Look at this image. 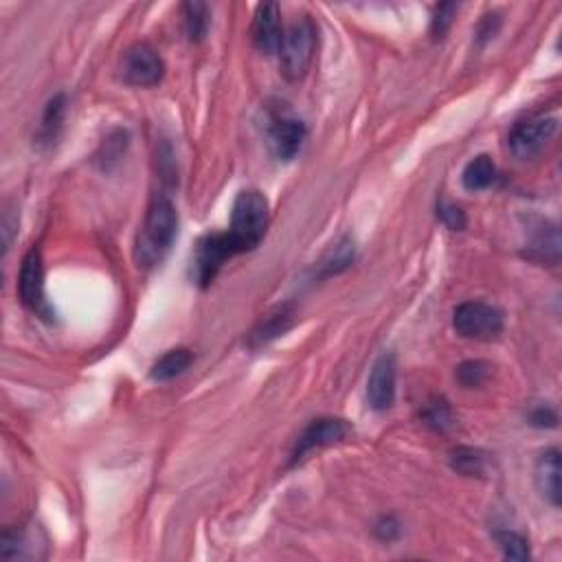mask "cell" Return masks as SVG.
I'll return each instance as SVG.
<instances>
[{"label":"cell","mask_w":562,"mask_h":562,"mask_svg":"<svg viewBox=\"0 0 562 562\" xmlns=\"http://www.w3.org/2000/svg\"><path fill=\"white\" fill-rule=\"evenodd\" d=\"M422 422L437 433L451 431L454 426L453 407L448 405V400H444V398H436V400H431L426 407H424Z\"/></svg>","instance_id":"7402d4cb"},{"label":"cell","mask_w":562,"mask_h":562,"mask_svg":"<svg viewBox=\"0 0 562 562\" xmlns=\"http://www.w3.org/2000/svg\"><path fill=\"white\" fill-rule=\"evenodd\" d=\"M536 485L554 508L560 505V451L549 448L536 462Z\"/></svg>","instance_id":"5bb4252c"},{"label":"cell","mask_w":562,"mask_h":562,"mask_svg":"<svg viewBox=\"0 0 562 562\" xmlns=\"http://www.w3.org/2000/svg\"><path fill=\"white\" fill-rule=\"evenodd\" d=\"M529 258L531 259H540V262H558L560 255V238H558V229H540L539 233L534 235V239L529 242Z\"/></svg>","instance_id":"44dd1931"},{"label":"cell","mask_w":562,"mask_h":562,"mask_svg":"<svg viewBox=\"0 0 562 562\" xmlns=\"http://www.w3.org/2000/svg\"><path fill=\"white\" fill-rule=\"evenodd\" d=\"M293 321H295L293 305L290 304L277 305L273 313L266 314L264 319L255 325V330L250 332V336H248V345L253 347V350H258V347H262V345H268L270 341L284 334V332L293 325Z\"/></svg>","instance_id":"4fadbf2b"},{"label":"cell","mask_w":562,"mask_h":562,"mask_svg":"<svg viewBox=\"0 0 562 562\" xmlns=\"http://www.w3.org/2000/svg\"><path fill=\"white\" fill-rule=\"evenodd\" d=\"M558 119L547 115H531L512 126L508 135V150L519 161H529L545 150L547 143L556 135Z\"/></svg>","instance_id":"52a82bcc"},{"label":"cell","mask_w":562,"mask_h":562,"mask_svg":"<svg viewBox=\"0 0 562 562\" xmlns=\"http://www.w3.org/2000/svg\"><path fill=\"white\" fill-rule=\"evenodd\" d=\"M163 75H165L163 58L156 49H152L145 42L132 44L119 62V78L127 86H136V89L156 86L163 80Z\"/></svg>","instance_id":"ba28073f"},{"label":"cell","mask_w":562,"mask_h":562,"mask_svg":"<svg viewBox=\"0 0 562 562\" xmlns=\"http://www.w3.org/2000/svg\"><path fill=\"white\" fill-rule=\"evenodd\" d=\"M497 181V165L488 155L474 156L462 173V183L468 192H483Z\"/></svg>","instance_id":"2e32d148"},{"label":"cell","mask_w":562,"mask_h":562,"mask_svg":"<svg viewBox=\"0 0 562 562\" xmlns=\"http://www.w3.org/2000/svg\"><path fill=\"white\" fill-rule=\"evenodd\" d=\"M64 117H66V95H55L53 99H49L47 108L42 112V121H40L38 135H35V141L38 145L47 147L53 145L55 139L60 136V130L64 126Z\"/></svg>","instance_id":"9a60e30c"},{"label":"cell","mask_w":562,"mask_h":562,"mask_svg":"<svg viewBox=\"0 0 562 562\" xmlns=\"http://www.w3.org/2000/svg\"><path fill=\"white\" fill-rule=\"evenodd\" d=\"M499 29H501V16H499V14H488V16H483L482 24H479V29H477L479 44H482V47H483L485 42H490V40H492L494 35L499 33Z\"/></svg>","instance_id":"f1b7e54d"},{"label":"cell","mask_w":562,"mask_h":562,"mask_svg":"<svg viewBox=\"0 0 562 562\" xmlns=\"http://www.w3.org/2000/svg\"><path fill=\"white\" fill-rule=\"evenodd\" d=\"M178 235V211L165 193L152 198L136 235L135 259L141 268H155L167 258Z\"/></svg>","instance_id":"6da1fadb"},{"label":"cell","mask_w":562,"mask_h":562,"mask_svg":"<svg viewBox=\"0 0 562 562\" xmlns=\"http://www.w3.org/2000/svg\"><path fill=\"white\" fill-rule=\"evenodd\" d=\"M270 224V207L262 192L244 189L235 198L231 209V227L229 231L244 248V253L258 248L262 244Z\"/></svg>","instance_id":"7a4b0ae2"},{"label":"cell","mask_w":562,"mask_h":562,"mask_svg":"<svg viewBox=\"0 0 562 562\" xmlns=\"http://www.w3.org/2000/svg\"><path fill=\"white\" fill-rule=\"evenodd\" d=\"M396 376L398 365L396 356L382 354L371 367L370 380H367V402L374 411H387L396 400Z\"/></svg>","instance_id":"8fae6325"},{"label":"cell","mask_w":562,"mask_h":562,"mask_svg":"<svg viewBox=\"0 0 562 562\" xmlns=\"http://www.w3.org/2000/svg\"><path fill=\"white\" fill-rule=\"evenodd\" d=\"M492 376V365L485 361H466L457 367L454 378L462 387L466 389H474V387H482L488 382V378Z\"/></svg>","instance_id":"603a6c76"},{"label":"cell","mask_w":562,"mask_h":562,"mask_svg":"<svg viewBox=\"0 0 562 562\" xmlns=\"http://www.w3.org/2000/svg\"><path fill=\"white\" fill-rule=\"evenodd\" d=\"M316 49V27L310 16H301L284 29V38L279 44V69L288 81H299L305 78L313 64Z\"/></svg>","instance_id":"3957f363"},{"label":"cell","mask_w":562,"mask_h":562,"mask_svg":"<svg viewBox=\"0 0 562 562\" xmlns=\"http://www.w3.org/2000/svg\"><path fill=\"white\" fill-rule=\"evenodd\" d=\"M253 44L255 49L262 51L264 55H273L279 51L281 38H284V27H281V14L277 3L259 5L253 18Z\"/></svg>","instance_id":"7c38bea8"},{"label":"cell","mask_w":562,"mask_h":562,"mask_svg":"<svg viewBox=\"0 0 562 562\" xmlns=\"http://www.w3.org/2000/svg\"><path fill=\"white\" fill-rule=\"evenodd\" d=\"M244 248L239 247L238 239L233 238L231 231L224 233H209L198 242L196 253H193L192 277L201 288H209L222 266L233 259L235 255H242Z\"/></svg>","instance_id":"277c9868"},{"label":"cell","mask_w":562,"mask_h":562,"mask_svg":"<svg viewBox=\"0 0 562 562\" xmlns=\"http://www.w3.org/2000/svg\"><path fill=\"white\" fill-rule=\"evenodd\" d=\"M376 534L380 540H387V543H391L393 539H398V534H400V525L396 523V520L391 519H382L380 523L376 525Z\"/></svg>","instance_id":"f546056e"},{"label":"cell","mask_w":562,"mask_h":562,"mask_svg":"<svg viewBox=\"0 0 562 562\" xmlns=\"http://www.w3.org/2000/svg\"><path fill=\"white\" fill-rule=\"evenodd\" d=\"M505 316L494 305L483 301H466L453 314V328L459 336L473 341H492L503 332Z\"/></svg>","instance_id":"8992f818"},{"label":"cell","mask_w":562,"mask_h":562,"mask_svg":"<svg viewBox=\"0 0 562 562\" xmlns=\"http://www.w3.org/2000/svg\"><path fill=\"white\" fill-rule=\"evenodd\" d=\"M351 262H354V242H351L350 238H343L341 242H336L319 262V277L325 279L332 277V275L343 273L345 268H350Z\"/></svg>","instance_id":"d6986e66"},{"label":"cell","mask_w":562,"mask_h":562,"mask_svg":"<svg viewBox=\"0 0 562 562\" xmlns=\"http://www.w3.org/2000/svg\"><path fill=\"white\" fill-rule=\"evenodd\" d=\"M529 424L536 428H556L558 426V413L551 407H539L529 413Z\"/></svg>","instance_id":"83f0119b"},{"label":"cell","mask_w":562,"mask_h":562,"mask_svg":"<svg viewBox=\"0 0 562 562\" xmlns=\"http://www.w3.org/2000/svg\"><path fill=\"white\" fill-rule=\"evenodd\" d=\"M192 362H193L192 351L185 350V347H178V350L167 351L165 356H161V359L152 365L150 378L156 382H167L172 380V378L185 374L189 367H192Z\"/></svg>","instance_id":"e0dca14e"},{"label":"cell","mask_w":562,"mask_h":562,"mask_svg":"<svg viewBox=\"0 0 562 562\" xmlns=\"http://www.w3.org/2000/svg\"><path fill=\"white\" fill-rule=\"evenodd\" d=\"M437 218L439 222H442L446 229H451V231H464L468 224V218L466 213H464V209L451 202L437 204Z\"/></svg>","instance_id":"4316f807"},{"label":"cell","mask_w":562,"mask_h":562,"mask_svg":"<svg viewBox=\"0 0 562 562\" xmlns=\"http://www.w3.org/2000/svg\"><path fill=\"white\" fill-rule=\"evenodd\" d=\"M457 12H459V5L457 3H442V5H437L436 12H433V20H431V35H433V40H444V38H446V33L451 32Z\"/></svg>","instance_id":"484cf974"},{"label":"cell","mask_w":562,"mask_h":562,"mask_svg":"<svg viewBox=\"0 0 562 562\" xmlns=\"http://www.w3.org/2000/svg\"><path fill=\"white\" fill-rule=\"evenodd\" d=\"M350 424L345 420H339V417H319V420H313L304 428L297 444H295V451L290 454V466H297L310 453L319 451V448L334 446V444L343 442V439L350 437Z\"/></svg>","instance_id":"9c48e42d"},{"label":"cell","mask_w":562,"mask_h":562,"mask_svg":"<svg viewBox=\"0 0 562 562\" xmlns=\"http://www.w3.org/2000/svg\"><path fill=\"white\" fill-rule=\"evenodd\" d=\"M308 127L297 117H290L288 112H277L268 124V145L270 152L279 161H293L304 147Z\"/></svg>","instance_id":"30bf717a"},{"label":"cell","mask_w":562,"mask_h":562,"mask_svg":"<svg viewBox=\"0 0 562 562\" xmlns=\"http://www.w3.org/2000/svg\"><path fill=\"white\" fill-rule=\"evenodd\" d=\"M448 459L454 473L464 477H483L488 470V454L473 446H457Z\"/></svg>","instance_id":"ac0fdd59"},{"label":"cell","mask_w":562,"mask_h":562,"mask_svg":"<svg viewBox=\"0 0 562 562\" xmlns=\"http://www.w3.org/2000/svg\"><path fill=\"white\" fill-rule=\"evenodd\" d=\"M126 147H127V132L126 130H115L112 135L106 139L104 147H101V155H99V163H101V170H112V165L121 161V156L126 155Z\"/></svg>","instance_id":"d4e9b609"},{"label":"cell","mask_w":562,"mask_h":562,"mask_svg":"<svg viewBox=\"0 0 562 562\" xmlns=\"http://www.w3.org/2000/svg\"><path fill=\"white\" fill-rule=\"evenodd\" d=\"M183 24L189 42L198 44L209 33V9L204 3H185L183 5Z\"/></svg>","instance_id":"ffe728a7"},{"label":"cell","mask_w":562,"mask_h":562,"mask_svg":"<svg viewBox=\"0 0 562 562\" xmlns=\"http://www.w3.org/2000/svg\"><path fill=\"white\" fill-rule=\"evenodd\" d=\"M18 297L29 313L44 321L55 319L53 305L49 304L47 293H44V262L38 247L29 248L23 258V264H20Z\"/></svg>","instance_id":"5b68a950"},{"label":"cell","mask_w":562,"mask_h":562,"mask_svg":"<svg viewBox=\"0 0 562 562\" xmlns=\"http://www.w3.org/2000/svg\"><path fill=\"white\" fill-rule=\"evenodd\" d=\"M494 539H497L501 551H503V556L508 560H528L529 558V543L525 536L516 534V531L503 529V531H497Z\"/></svg>","instance_id":"cb8c5ba5"}]
</instances>
